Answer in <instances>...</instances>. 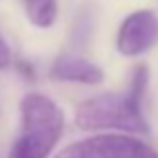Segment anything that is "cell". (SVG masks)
I'll use <instances>...</instances> for the list:
<instances>
[{
    "instance_id": "8992f818",
    "label": "cell",
    "mask_w": 158,
    "mask_h": 158,
    "mask_svg": "<svg viewBox=\"0 0 158 158\" xmlns=\"http://www.w3.org/2000/svg\"><path fill=\"white\" fill-rule=\"evenodd\" d=\"M24 10L34 26L50 28L58 16V0H24Z\"/></svg>"
},
{
    "instance_id": "7a4b0ae2",
    "label": "cell",
    "mask_w": 158,
    "mask_h": 158,
    "mask_svg": "<svg viewBox=\"0 0 158 158\" xmlns=\"http://www.w3.org/2000/svg\"><path fill=\"white\" fill-rule=\"evenodd\" d=\"M74 122L80 130H124L134 134H148L142 104L128 94L106 92L80 102L74 112Z\"/></svg>"
},
{
    "instance_id": "6da1fadb",
    "label": "cell",
    "mask_w": 158,
    "mask_h": 158,
    "mask_svg": "<svg viewBox=\"0 0 158 158\" xmlns=\"http://www.w3.org/2000/svg\"><path fill=\"white\" fill-rule=\"evenodd\" d=\"M22 130L8 158H48L64 132V112L52 98L30 92L20 102Z\"/></svg>"
},
{
    "instance_id": "3957f363",
    "label": "cell",
    "mask_w": 158,
    "mask_h": 158,
    "mask_svg": "<svg viewBox=\"0 0 158 158\" xmlns=\"http://www.w3.org/2000/svg\"><path fill=\"white\" fill-rule=\"evenodd\" d=\"M56 158H158V152L128 134H96L68 144Z\"/></svg>"
},
{
    "instance_id": "5b68a950",
    "label": "cell",
    "mask_w": 158,
    "mask_h": 158,
    "mask_svg": "<svg viewBox=\"0 0 158 158\" xmlns=\"http://www.w3.org/2000/svg\"><path fill=\"white\" fill-rule=\"evenodd\" d=\"M50 74L54 80L60 82H76V84H100L104 80V72L98 64L74 54H60L52 62Z\"/></svg>"
},
{
    "instance_id": "ba28073f",
    "label": "cell",
    "mask_w": 158,
    "mask_h": 158,
    "mask_svg": "<svg viewBox=\"0 0 158 158\" xmlns=\"http://www.w3.org/2000/svg\"><path fill=\"white\" fill-rule=\"evenodd\" d=\"M12 56H10V48H8V44L4 42V38L0 36V70L6 68L8 64H10Z\"/></svg>"
},
{
    "instance_id": "52a82bcc",
    "label": "cell",
    "mask_w": 158,
    "mask_h": 158,
    "mask_svg": "<svg viewBox=\"0 0 158 158\" xmlns=\"http://www.w3.org/2000/svg\"><path fill=\"white\" fill-rule=\"evenodd\" d=\"M148 80H150L148 66L146 64H138V66H136V70H134V76H132L130 92H128V96H130L134 102H138V104H142V98H144L146 88H148Z\"/></svg>"
},
{
    "instance_id": "277c9868",
    "label": "cell",
    "mask_w": 158,
    "mask_h": 158,
    "mask_svg": "<svg viewBox=\"0 0 158 158\" xmlns=\"http://www.w3.org/2000/svg\"><path fill=\"white\" fill-rule=\"evenodd\" d=\"M158 42V16L152 10H136L122 20L116 48L122 56H140Z\"/></svg>"
}]
</instances>
